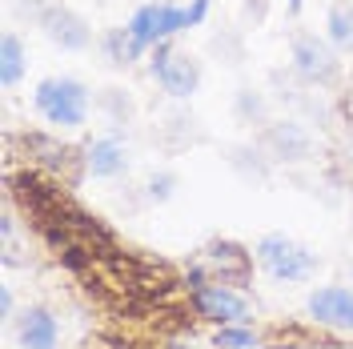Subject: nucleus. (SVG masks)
I'll use <instances>...</instances> for the list:
<instances>
[{
	"label": "nucleus",
	"instance_id": "f257e3e1",
	"mask_svg": "<svg viewBox=\"0 0 353 349\" xmlns=\"http://www.w3.org/2000/svg\"><path fill=\"white\" fill-rule=\"evenodd\" d=\"M32 105L52 129H81L88 121V88L77 77H48L37 85Z\"/></svg>",
	"mask_w": 353,
	"mask_h": 349
},
{
	"label": "nucleus",
	"instance_id": "f03ea898",
	"mask_svg": "<svg viewBox=\"0 0 353 349\" xmlns=\"http://www.w3.org/2000/svg\"><path fill=\"white\" fill-rule=\"evenodd\" d=\"M257 265H261L265 277H273V281H309L313 273H317V253L305 249L301 241L285 237V233H265L257 241Z\"/></svg>",
	"mask_w": 353,
	"mask_h": 349
},
{
	"label": "nucleus",
	"instance_id": "7ed1b4c3",
	"mask_svg": "<svg viewBox=\"0 0 353 349\" xmlns=\"http://www.w3.org/2000/svg\"><path fill=\"white\" fill-rule=\"evenodd\" d=\"M189 24H193L189 4L181 8V4H173V0H157V4H141L125 28H129V37L137 41V48L145 52V48H157V44L173 41L176 32L189 28Z\"/></svg>",
	"mask_w": 353,
	"mask_h": 349
},
{
	"label": "nucleus",
	"instance_id": "20e7f679",
	"mask_svg": "<svg viewBox=\"0 0 353 349\" xmlns=\"http://www.w3.org/2000/svg\"><path fill=\"white\" fill-rule=\"evenodd\" d=\"M289 57H293V72L305 81V85H333L341 61H337V48L313 32H293L289 41Z\"/></svg>",
	"mask_w": 353,
	"mask_h": 349
},
{
	"label": "nucleus",
	"instance_id": "39448f33",
	"mask_svg": "<svg viewBox=\"0 0 353 349\" xmlns=\"http://www.w3.org/2000/svg\"><path fill=\"white\" fill-rule=\"evenodd\" d=\"M193 309H197L205 321H213L217 329L249 326V317H253L249 301H245L237 289H229V285H221V281H197L193 285Z\"/></svg>",
	"mask_w": 353,
	"mask_h": 349
},
{
	"label": "nucleus",
	"instance_id": "423d86ee",
	"mask_svg": "<svg viewBox=\"0 0 353 349\" xmlns=\"http://www.w3.org/2000/svg\"><path fill=\"white\" fill-rule=\"evenodd\" d=\"M149 68H153L157 85L165 88L169 97H193L201 85V65L189 57V52H173V44H157L153 48V61H149Z\"/></svg>",
	"mask_w": 353,
	"mask_h": 349
},
{
	"label": "nucleus",
	"instance_id": "0eeeda50",
	"mask_svg": "<svg viewBox=\"0 0 353 349\" xmlns=\"http://www.w3.org/2000/svg\"><path fill=\"white\" fill-rule=\"evenodd\" d=\"M305 313L317 326L353 333V289H345V285H317L305 297Z\"/></svg>",
	"mask_w": 353,
	"mask_h": 349
},
{
	"label": "nucleus",
	"instance_id": "6e6552de",
	"mask_svg": "<svg viewBox=\"0 0 353 349\" xmlns=\"http://www.w3.org/2000/svg\"><path fill=\"white\" fill-rule=\"evenodd\" d=\"M41 28H44V37H48L52 44H61L65 52H81V48H88V41H92L85 17H77L72 8H65V4H44L41 8Z\"/></svg>",
	"mask_w": 353,
	"mask_h": 349
},
{
	"label": "nucleus",
	"instance_id": "1a4fd4ad",
	"mask_svg": "<svg viewBox=\"0 0 353 349\" xmlns=\"http://www.w3.org/2000/svg\"><path fill=\"white\" fill-rule=\"evenodd\" d=\"M85 165L97 181H117V177L129 173V149H125V141L112 137V132L109 137H97L85 153Z\"/></svg>",
	"mask_w": 353,
	"mask_h": 349
},
{
	"label": "nucleus",
	"instance_id": "9d476101",
	"mask_svg": "<svg viewBox=\"0 0 353 349\" xmlns=\"http://www.w3.org/2000/svg\"><path fill=\"white\" fill-rule=\"evenodd\" d=\"M265 149L277 157V161H305L313 153V137L297 121H277V125L265 129Z\"/></svg>",
	"mask_w": 353,
	"mask_h": 349
},
{
	"label": "nucleus",
	"instance_id": "9b49d317",
	"mask_svg": "<svg viewBox=\"0 0 353 349\" xmlns=\"http://www.w3.org/2000/svg\"><path fill=\"white\" fill-rule=\"evenodd\" d=\"M17 337H21L24 349H57V341H61V321L52 317V309L28 306V309L21 313Z\"/></svg>",
	"mask_w": 353,
	"mask_h": 349
},
{
	"label": "nucleus",
	"instance_id": "f8f14e48",
	"mask_svg": "<svg viewBox=\"0 0 353 349\" xmlns=\"http://www.w3.org/2000/svg\"><path fill=\"white\" fill-rule=\"evenodd\" d=\"M325 41H330L337 52H353V4H345V0H333L330 4Z\"/></svg>",
	"mask_w": 353,
	"mask_h": 349
},
{
	"label": "nucleus",
	"instance_id": "ddd939ff",
	"mask_svg": "<svg viewBox=\"0 0 353 349\" xmlns=\"http://www.w3.org/2000/svg\"><path fill=\"white\" fill-rule=\"evenodd\" d=\"M24 65H28V57H24L21 37L17 32H4L0 37V85L12 88L24 77Z\"/></svg>",
	"mask_w": 353,
	"mask_h": 349
},
{
	"label": "nucleus",
	"instance_id": "4468645a",
	"mask_svg": "<svg viewBox=\"0 0 353 349\" xmlns=\"http://www.w3.org/2000/svg\"><path fill=\"white\" fill-rule=\"evenodd\" d=\"M105 52H109L112 65H129V61L141 57V48H137V41L129 37V28H109V32H105Z\"/></svg>",
	"mask_w": 353,
	"mask_h": 349
},
{
	"label": "nucleus",
	"instance_id": "2eb2a0df",
	"mask_svg": "<svg viewBox=\"0 0 353 349\" xmlns=\"http://www.w3.org/2000/svg\"><path fill=\"white\" fill-rule=\"evenodd\" d=\"M257 346H261V337L245 326H225L213 333V349H257Z\"/></svg>",
	"mask_w": 353,
	"mask_h": 349
},
{
	"label": "nucleus",
	"instance_id": "dca6fc26",
	"mask_svg": "<svg viewBox=\"0 0 353 349\" xmlns=\"http://www.w3.org/2000/svg\"><path fill=\"white\" fill-rule=\"evenodd\" d=\"M173 185H176V177L173 173H161V177H153L145 189H149V201H169L173 197Z\"/></svg>",
	"mask_w": 353,
	"mask_h": 349
},
{
	"label": "nucleus",
	"instance_id": "f3484780",
	"mask_svg": "<svg viewBox=\"0 0 353 349\" xmlns=\"http://www.w3.org/2000/svg\"><path fill=\"white\" fill-rule=\"evenodd\" d=\"M0 309H4V317H8V313H12V293H8V289H4V293H0Z\"/></svg>",
	"mask_w": 353,
	"mask_h": 349
},
{
	"label": "nucleus",
	"instance_id": "a211bd4d",
	"mask_svg": "<svg viewBox=\"0 0 353 349\" xmlns=\"http://www.w3.org/2000/svg\"><path fill=\"white\" fill-rule=\"evenodd\" d=\"M289 12L297 17V12H301V0H289Z\"/></svg>",
	"mask_w": 353,
	"mask_h": 349
}]
</instances>
